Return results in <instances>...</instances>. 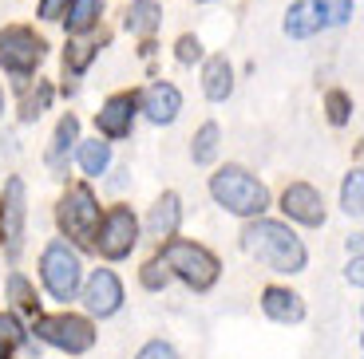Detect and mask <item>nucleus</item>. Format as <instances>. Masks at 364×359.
I'll use <instances>...</instances> for the list:
<instances>
[{
  "mask_svg": "<svg viewBox=\"0 0 364 359\" xmlns=\"http://www.w3.org/2000/svg\"><path fill=\"white\" fill-rule=\"evenodd\" d=\"M44 285L55 300H72L80 292V257L68 249V241H52L44 249Z\"/></svg>",
  "mask_w": 364,
  "mask_h": 359,
  "instance_id": "39448f33",
  "label": "nucleus"
},
{
  "mask_svg": "<svg viewBox=\"0 0 364 359\" xmlns=\"http://www.w3.org/2000/svg\"><path fill=\"white\" fill-rule=\"evenodd\" d=\"M360 269H364V265H360V257H353V265H348V280H353V285H356V288H360V285H364V277H360Z\"/></svg>",
  "mask_w": 364,
  "mask_h": 359,
  "instance_id": "473e14b6",
  "label": "nucleus"
},
{
  "mask_svg": "<svg viewBox=\"0 0 364 359\" xmlns=\"http://www.w3.org/2000/svg\"><path fill=\"white\" fill-rule=\"evenodd\" d=\"M202 87H206L210 99H226L230 91H234V72H230V63L222 55L206 63V72H202Z\"/></svg>",
  "mask_w": 364,
  "mask_h": 359,
  "instance_id": "dca6fc26",
  "label": "nucleus"
},
{
  "mask_svg": "<svg viewBox=\"0 0 364 359\" xmlns=\"http://www.w3.org/2000/svg\"><path fill=\"white\" fill-rule=\"evenodd\" d=\"M83 304H87L91 316H115L119 304H123V285L111 269H95L83 288Z\"/></svg>",
  "mask_w": 364,
  "mask_h": 359,
  "instance_id": "1a4fd4ad",
  "label": "nucleus"
},
{
  "mask_svg": "<svg viewBox=\"0 0 364 359\" xmlns=\"http://www.w3.org/2000/svg\"><path fill=\"white\" fill-rule=\"evenodd\" d=\"M0 359H9V348H4V343H0Z\"/></svg>",
  "mask_w": 364,
  "mask_h": 359,
  "instance_id": "72a5a7b5",
  "label": "nucleus"
},
{
  "mask_svg": "<svg viewBox=\"0 0 364 359\" xmlns=\"http://www.w3.org/2000/svg\"><path fill=\"white\" fill-rule=\"evenodd\" d=\"M182 221V206H178V194H163V198L151 206V217H146V229L151 237H174Z\"/></svg>",
  "mask_w": 364,
  "mask_h": 359,
  "instance_id": "2eb2a0df",
  "label": "nucleus"
},
{
  "mask_svg": "<svg viewBox=\"0 0 364 359\" xmlns=\"http://www.w3.org/2000/svg\"><path fill=\"white\" fill-rule=\"evenodd\" d=\"M325 107H328V118H333V123H348V111H353V107H348V95H341V91H333V95H328V99H325Z\"/></svg>",
  "mask_w": 364,
  "mask_h": 359,
  "instance_id": "cd10ccee",
  "label": "nucleus"
},
{
  "mask_svg": "<svg viewBox=\"0 0 364 359\" xmlns=\"http://www.w3.org/2000/svg\"><path fill=\"white\" fill-rule=\"evenodd\" d=\"M0 343L12 348V343H24V328L16 324V316H4L0 312Z\"/></svg>",
  "mask_w": 364,
  "mask_h": 359,
  "instance_id": "bb28decb",
  "label": "nucleus"
},
{
  "mask_svg": "<svg viewBox=\"0 0 364 359\" xmlns=\"http://www.w3.org/2000/svg\"><path fill=\"white\" fill-rule=\"evenodd\" d=\"M282 209H285V217H293V221H301V225H325V201H321V194L313 186H305V182L285 186Z\"/></svg>",
  "mask_w": 364,
  "mask_h": 359,
  "instance_id": "9b49d317",
  "label": "nucleus"
},
{
  "mask_svg": "<svg viewBox=\"0 0 364 359\" xmlns=\"http://www.w3.org/2000/svg\"><path fill=\"white\" fill-rule=\"evenodd\" d=\"M214 154H218V126L206 123L198 131V138H194V162L206 166V162H214Z\"/></svg>",
  "mask_w": 364,
  "mask_h": 359,
  "instance_id": "b1692460",
  "label": "nucleus"
},
{
  "mask_svg": "<svg viewBox=\"0 0 364 359\" xmlns=\"http://www.w3.org/2000/svg\"><path fill=\"white\" fill-rule=\"evenodd\" d=\"M44 60V40L28 28H4L0 32V67H9L16 75L36 72V63Z\"/></svg>",
  "mask_w": 364,
  "mask_h": 359,
  "instance_id": "6e6552de",
  "label": "nucleus"
},
{
  "mask_svg": "<svg viewBox=\"0 0 364 359\" xmlns=\"http://www.w3.org/2000/svg\"><path fill=\"white\" fill-rule=\"evenodd\" d=\"M159 28V9L155 0H135L127 9V32H135V36H151Z\"/></svg>",
  "mask_w": 364,
  "mask_h": 359,
  "instance_id": "6ab92c4d",
  "label": "nucleus"
},
{
  "mask_svg": "<svg viewBox=\"0 0 364 359\" xmlns=\"http://www.w3.org/2000/svg\"><path fill=\"white\" fill-rule=\"evenodd\" d=\"M60 225L68 229V237H75L80 245H95V229H100V206L91 198L87 186H72L60 201Z\"/></svg>",
  "mask_w": 364,
  "mask_h": 359,
  "instance_id": "20e7f679",
  "label": "nucleus"
},
{
  "mask_svg": "<svg viewBox=\"0 0 364 359\" xmlns=\"http://www.w3.org/2000/svg\"><path fill=\"white\" fill-rule=\"evenodd\" d=\"M313 12L321 24H345L353 16V0H313Z\"/></svg>",
  "mask_w": 364,
  "mask_h": 359,
  "instance_id": "5701e85b",
  "label": "nucleus"
},
{
  "mask_svg": "<svg viewBox=\"0 0 364 359\" xmlns=\"http://www.w3.org/2000/svg\"><path fill=\"white\" fill-rule=\"evenodd\" d=\"M80 166L87 174H95V178H100V174L111 166V146L100 143V138H95V143H83L80 146Z\"/></svg>",
  "mask_w": 364,
  "mask_h": 359,
  "instance_id": "412c9836",
  "label": "nucleus"
},
{
  "mask_svg": "<svg viewBox=\"0 0 364 359\" xmlns=\"http://www.w3.org/2000/svg\"><path fill=\"white\" fill-rule=\"evenodd\" d=\"M163 265L174 272V277L186 280L194 292H206V288H214L218 269H222L218 257H214L210 249H202V245H194V241H166Z\"/></svg>",
  "mask_w": 364,
  "mask_h": 359,
  "instance_id": "7ed1b4c3",
  "label": "nucleus"
},
{
  "mask_svg": "<svg viewBox=\"0 0 364 359\" xmlns=\"http://www.w3.org/2000/svg\"><path fill=\"white\" fill-rule=\"evenodd\" d=\"M95 52H100V44H72L64 52V67L72 75H80V72H87V63L95 60Z\"/></svg>",
  "mask_w": 364,
  "mask_h": 359,
  "instance_id": "393cba45",
  "label": "nucleus"
},
{
  "mask_svg": "<svg viewBox=\"0 0 364 359\" xmlns=\"http://www.w3.org/2000/svg\"><path fill=\"white\" fill-rule=\"evenodd\" d=\"M143 111L151 123H174L182 111V95L178 87H171V83H151L143 95Z\"/></svg>",
  "mask_w": 364,
  "mask_h": 359,
  "instance_id": "f8f14e48",
  "label": "nucleus"
},
{
  "mask_svg": "<svg viewBox=\"0 0 364 359\" xmlns=\"http://www.w3.org/2000/svg\"><path fill=\"white\" fill-rule=\"evenodd\" d=\"M317 28H321V20H317V12H313V4H305V0L285 12V32H289V36L305 40V36H313Z\"/></svg>",
  "mask_w": 364,
  "mask_h": 359,
  "instance_id": "a211bd4d",
  "label": "nucleus"
},
{
  "mask_svg": "<svg viewBox=\"0 0 364 359\" xmlns=\"http://www.w3.org/2000/svg\"><path fill=\"white\" fill-rule=\"evenodd\" d=\"M64 9H68V0H40V16L44 20H55Z\"/></svg>",
  "mask_w": 364,
  "mask_h": 359,
  "instance_id": "2f4dec72",
  "label": "nucleus"
},
{
  "mask_svg": "<svg viewBox=\"0 0 364 359\" xmlns=\"http://www.w3.org/2000/svg\"><path fill=\"white\" fill-rule=\"evenodd\" d=\"M0 111H4V103H0Z\"/></svg>",
  "mask_w": 364,
  "mask_h": 359,
  "instance_id": "f704fd0d",
  "label": "nucleus"
},
{
  "mask_svg": "<svg viewBox=\"0 0 364 359\" xmlns=\"http://www.w3.org/2000/svg\"><path fill=\"white\" fill-rule=\"evenodd\" d=\"M36 332L44 343H52L60 351H72V355H80V351H87L95 343V328L83 316H44L36 324Z\"/></svg>",
  "mask_w": 364,
  "mask_h": 359,
  "instance_id": "423d86ee",
  "label": "nucleus"
},
{
  "mask_svg": "<svg viewBox=\"0 0 364 359\" xmlns=\"http://www.w3.org/2000/svg\"><path fill=\"white\" fill-rule=\"evenodd\" d=\"M131 123H135V95H115V99L103 103L100 111V131L107 138H127Z\"/></svg>",
  "mask_w": 364,
  "mask_h": 359,
  "instance_id": "ddd939ff",
  "label": "nucleus"
},
{
  "mask_svg": "<svg viewBox=\"0 0 364 359\" xmlns=\"http://www.w3.org/2000/svg\"><path fill=\"white\" fill-rule=\"evenodd\" d=\"M262 308L269 320L277 324H297L301 316H305V304H301L297 292H289V288H265L262 292Z\"/></svg>",
  "mask_w": 364,
  "mask_h": 359,
  "instance_id": "4468645a",
  "label": "nucleus"
},
{
  "mask_svg": "<svg viewBox=\"0 0 364 359\" xmlns=\"http://www.w3.org/2000/svg\"><path fill=\"white\" fill-rule=\"evenodd\" d=\"M198 55H202V44H198L194 36H182V40H178V60H182V63H194Z\"/></svg>",
  "mask_w": 364,
  "mask_h": 359,
  "instance_id": "c756f323",
  "label": "nucleus"
},
{
  "mask_svg": "<svg viewBox=\"0 0 364 359\" xmlns=\"http://www.w3.org/2000/svg\"><path fill=\"white\" fill-rule=\"evenodd\" d=\"M135 241H139V221L127 206L111 209V214L103 217V225L95 229V245H100V253L107 260H123L135 249Z\"/></svg>",
  "mask_w": 364,
  "mask_h": 359,
  "instance_id": "0eeeda50",
  "label": "nucleus"
},
{
  "mask_svg": "<svg viewBox=\"0 0 364 359\" xmlns=\"http://www.w3.org/2000/svg\"><path fill=\"white\" fill-rule=\"evenodd\" d=\"M9 292H12V300H16L20 312H36V292H32V285H28L20 272H12V277H9Z\"/></svg>",
  "mask_w": 364,
  "mask_h": 359,
  "instance_id": "a878e982",
  "label": "nucleus"
},
{
  "mask_svg": "<svg viewBox=\"0 0 364 359\" xmlns=\"http://www.w3.org/2000/svg\"><path fill=\"white\" fill-rule=\"evenodd\" d=\"M210 194H214L218 206H226L230 214H237V217H257V214H265V206H269L265 186L254 178V174L242 170V166H226V170L214 174V178H210Z\"/></svg>",
  "mask_w": 364,
  "mask_h": 359,
  "instance_id": "f03ea898",
  "label": "nucleus"
},
{
  "mask_svg": "<svg viewBox=\"0 0 364 359\" xmlns=\"http://www.w3.org/2000/svg\"><path fill=\"white\" fill-rule=\"evenodd\" d=\"M166 280H171V272L163 269V260H146L143 265V285L146 288H163Z\"/></svg>",
  "mask_w": 364,
  "mask_h": 359,
  "instance_id": "c85d7f7f",
  "label": "nucleus"
},
{
  "mask_svg": "<svg viewBox=\"0 0 364 359\" xmlns=\"http://www.w3.org/2000/svg\"><path fill=\"white\" fill-rule=\"evenodd\" d=\"M100 9H103V0H72V9H68V32H87L100 20Z\"/></svg>",
  "mask_w": 364,
  "mask_h": 359,
  "instance_id": "aec40b11",
  "label": "nucleus"
},
{
  "mask_svg": "<svg viewBox=\"0 0 364 359\" xmlns=\"http://www.w3.org/2000/svg\"><path fill=\"white\" fill-rule=\"evenodd\" d=\"M75 135H80V118H75V115H64V118H60V126H55L52 150H48V166H52V170H64V154L72 150Z\"/></svg>",
  "mask_w": 364,
  "mask_h": 359,
  "instance_id": "f3484780",
  "label": "nucleus"
},
{
  "mask_svg": "<svg viewBox=\"0 0 364 359\" xmlns=\"http://www.w3.org/2000/svg\"><path fill=\"white\" fill-rule=\"evenodd\" d=\"M139 359H178V355H174V348H166V343H146V348L143 351H139Z\"/></svg>",
  "mask_w": 364,
  "mask_h": 359,
  "instance_id": "7c9ffc66",
  "label": "nucleus"
},
{
  "mask_svg": "<svg viewBox=\"0 0 364 359\" xmlns=\"http://www.w3.org/2000/svg\"><path fill=\"white\" fill-rule=\"evenodd\" d=\"M0 233L9 245V257H20V245H24V182L12 178L4 189V214H0Z\"/></svg>",
  "mask_w": 364,
  "mask_h": 359,
  "instance_id": "9d476101",
  "label": "nucleus"
},
{
  "mask_svg": "<svg viewBox=\"0 0 364 359\" xmlns=\"http://www.w3.org/2000/svg\"><path fill=\"white\" fill-rule=\"evenodd\" d=\"M341 206H345L348 217H360L364 214V174L353 170L345 178V189H341Z\"/></svg>",
  "mask_w": 364,
  "mask_h": 359,
  "instance_id": "4be33fe9",
  "label": "nucleus"
},
{
  "mask_svg": "<svg viewBox=\"0 0 364 359\" xmlns=\"http://www.w3.org/2000/svg\"><path fill=\"white\" fill-rule=\"evenodd\" d=\"M242 249L254 260H262L273 272H301L305 269V245L282 221H254L242 233Z\"/></svg>",
  "mask_w": 364,
  "mask_h": 359,
  "instance_id": "f257e3e1",
  "label": "nucleus"
}]
</instances>
